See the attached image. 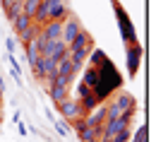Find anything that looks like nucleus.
Instances as JSON below:
<instances>
[{"instance_id": "1", "label": "nucleus", "mask_w": 156, "mask_h": 142, "mask_svg": "<svg viewBox=\"0 0 156 142\" xmlns=\"http://www.w3.org/2000/svg\"><path fill=\"white\" fill-rule=\"evenodd\" d=\"M55 65H58V63L53 60V58H48V56H39L36 63L31 65V72H34V77H36V80L48 82L51 77H55V75H58V72H55Z\"/></svg>"}, {"instance_id": "2", "label": "nucleus", "mask_w": 156, "mask_h": 142, "mask_svg": "<svg viewBox=\"0 0 156 142\" xmlns=\"http://www.w3.org/2000/svg\"><path fill=\"white\" fill-rule=\"evenodd\" d=\"M55 106H58V111H60V116H62V121H67V123L87 113V111H84V108L79 106V101H77V99H72V96H67L65 101L55 104Z\"/></svg>"}, {"instance_id": "3", "label": "nucleus", "mask_w": 156, "mask_h": 142, "mask_svg": "<svg viewBox=\"0 0 156 142\" xmlns=\"http://www.w3.org/2000/svg\"><path fill=\"white\" fill-rule=\"evenodd\" d=\"M113 7H115L118 12V24H120V29H122V36H125V43H137V36H135V27L130 24V20H125V10L120 7V2L113 0Z\"/></svg>"}, {"instance_id": "4", "label": "nucleus", "mask_w": 156, "mask_h": 142, "mask_svg": "<svg viewBox=\"0 0 156 142\" xmlns=\"http://www.w3.org/2000/svg\"><path fill=\"white\" fill-rule=\"evenodd\" d=\"M79 29H82V22H79L72 12H70V17H67V20H62V31H60V39L65 41V43H70V41L79 34Z\"/></svg>"}, {"instance_id": "5", "label": "nucleus", "mask_w": 156, "mask_h": 142, "mask_svg": "<svg viewBox=\"0 0 156 142\" xmlns=\"http://www.w3.org/2000/svg\"><path fill=\"white\" fill-rule=\"evenodd\" d=\"M84 121H87L89 128H98V125H103V121H106V104L98 101L91 111H87V113H84Z\"/></svg>"}, {"instance_id": "6", "label": "nucleus", "mask_w": 156, "mask_h": 142, "mask_svg": "<svg viewBox=\"0 0 156 142\" xmlns=\"http://www.w3.org/2000/svg\"><path fill=\"white\" fill-rule=\"evenodd\" d=\"M139 60H142V46L139 43H130V48H127V75L130 77L137 75Z\"/></svg>"}, {"instance_id": "7", "label": "nucleus", "mask_w": 156, "mask_h": 142, "mask_svg": "<svg viewBox=\"0 0 156 142\" xmlns=\"http://www.w3.org/2000/svg\"><path fill=\"white\" fill-rule=\"evenodd\" d=\"M77 101H79V106H82L84 111H91V108L98 104V99H96V94L82 82V84H79V99H77Z\"/></svg>"}, {"instance_id": "8", "label": "nucleus", "mask_w": 156, "mask_h": 142, "mask_svg": "<svg viewBox=\"0 0 156 142\" xmlns=\"http://www.w3.org/2000/svg\"><path fill=\"white\" fill-rule=\"evenodd\" d=\"M87 46H94V41H91V36H89V31L82 27V29H79V34H77L72 41H70V43H67V53L79 51V48H87Z\"/></svg>"}, {"instance_id": "9", "label": "nucleus", "mask_w": 156, "mask_h": 142, "mask_svg": "<svg viewBox=\"0 0 156 142\" xmlns=\"http://www.w3.org/2000/svg\"><path fill=\"white\" fill-rule=\"evenodd\" d=\"M10 24H12V29H15V34H22L24 29H29V27L34 24V17H31V15H24V12H20V15H17L15 20L10 22Z\"/></svg>"}, {"instance_id": "10", "label": "nucleus", "mask_w": 156, "mask_h": 142, "mask_svg": "<svg viewBox=\"0 0 156 142\" xmlns=\"http://www.w3.org/2000/svg\"><path fill=\"white\" fill-rule=\"evenodd\" d=\"M48 96H51L53 104H60L70 96V89L67 87H58V84H48Z\"/></svg>"}, {"instance_id": "11", "label": "nucleus", "mask_w": 156, "mask_h": 142, "mask_svg": "<svg viewBox=\"0 0 156 142\" xmlns=\"http://www.w3.org/2000/svg\"><path fill=\"white\" fill-rule=\"evenodd\" d=\"M24 53H27V63H29V67L36 63V58H39V46H36V39L29 41V43H24Z\"/></svg>"}, {"instance_id": "12", "label": "nucleus", "mask_w": 156, "mask_h": 142, "mask_svg": "<svg viewBox=\"0 0 156 142\" xmlns=\"http://www.w3.org/2000/svg\"><path fill=\"white\" fill-rule=\"evenodd\" d=\"M39 24H31L29 29H24L22 34H17V41H22V43H29V41H34L36 39V34H39Z\"/></svg>"}, {"instance_id": "13", "label": "nucleus", "mask_w": 156, "mask_h": 142, "mask_svg": "<svg viewBox=\"0 0 156 142\" xmlns=\"http://www.w3.org/2000/svg\"><path fill=\"white\" fill-rule=\"evenodd\" d=\"M20 12H22V0H12V2L5 7V17H7V22H12Z\"/></svg>"}, {"instance_id": "14", "label": "nucleus", "mask_w": 156, "mask_h": 142, "mask_svg": "<svg viewBox=\"0 0 156 142\" xmlns=\"http://www.w3.org/2000/svg\"><path fill=\"white\" fill-rule=\"evenodd\" d=\"M82 82H84L89 89H94V87H96V82H98V72H96V67H91V65H89V70L84 72V80H82Z\"/></svg>"}, {"instance_id": "15", "label": "nucleus", "mask_w": 156, "mask_h": 142, "mask_svg": "<svg viewBox=\"0 0 156 142\" xmlns=\"http://www.w3.org/2000/svg\"><path fill=\"white\" fill-rule=\"evenodd\" d=\"M7 63H10V72H12V77L17 80V84H22V70H20V63L15 60V56H12V53H7Z\"/></svg>"}, {"instance_id": "16", "label": "nucleus", "mask_w": 156, "mask_h": 142, "mask_svg": "<svg viewBox=\"0 0 156 142\" xmlns=\"http://www.w3.org/2000/svg\"><path fill=\"white\" fill-rule=\"evenodd\" d=\"M48 84H58V87H72V75H55V77H51Z\"/></svg>"}, {"instance_id": "17", "label": "nucleus", "mask_w": 156, "mask_h": 142, "mask_svg": "<svg viewBox=\"0 0 156 142\" xmlns=\"http://www.w3.org/2000/svg\"><path fill=\"white\" fill-rule=\"evenodd\" d=\"M77 135H79V140H82V142H96V130H94V128H89V125H87V128H82Z\"/></svg>"}, {"instance_id": "18", "label": "nucleus", "mask_w": 156, "mask_h": 142, "mask_svg": "<svg viewBox=\"0 0 156 142\" xmlns=\"http://www.w3.org/2000/svg\"><path fill=\"white\" fill-rule=\"evenodd\" d=\"M39 2H41V0H22V12H24V15H31V17H34V12H36Z\"/></svg>"}, {"instance_id": "19", "label": "nucleus", "mask_w": 156, "mask_h": 142, "mask_svg": "<svg viewBox=\"0 0 156 142\" xmlns=\"http://www.w3.org/2000/svg\"><path fill=\"white\" fill-rule=\"evenodd\" d=\"M130 137H132V130H130V128H122V130H118L111 140L113 142H130Z\"/></svg>"}, {"instance_id": "20", "label": "nucleus", "mask_w": 156, "mask_h": 142, "mask_svg": "<svg viewBox=\"0 0 156 142\" xmlns=\"http://www.w3.org/2000/svg\"><path fill=\"white\" fill-rule=\"evenodd\" d=\"M55 130H58L60 137H67V135H70V123L67 121H55Z\"/></svg>"}, {"instance_id": "21", "label": "nucleus", "mask_w": 156, "mask_h": 142, "mask_svg": "<svg viewBox=\"0 0 156 142\" xmlns=\"http://www.w3.org/2000/svg\"><path fill=\"white\" fill-rule=\"evenodd\" d=\"M130 142H147V125L137 128V130H135V135L130 137Z\"/></svg>"}, {"instance_id": "22", "label": "nucleus", "mask_w": 156, "mask_h": 142, "mask_svg": "<svg viewBox=\"0 0 156 142\" xmlns=\"http://www.w3.org/2000/svg\"><path fill=\"white\" fill-rule=\"evenodd\" d=\"M17 43H20V41H17V36H7V39H5V46H7V53H15Z\"/></svg>"}, {"instance_id": "23", "label": "nucleus", "mask_w": 156, "mask_h": 142, "mask_svg": "<svg viewBox=\"0 0 156 142\" xmlns=\"http://www.w3.org/2000/svg\"><path fill=\"white\" fill-rule=\"evenodd\" d=\"M0 111H2V96H0Z\"/></svg>"}, {"instance_id": "24", "label": "nucleus", "mask_w": 156, "mask_h": 142, "mask_svg": "<svg viewBox=\"0 0 156 142\" xmlns=\"http://www.w3.org/2000/svg\"><path fill=\"white\" fill-rule=\"evenodd\" d=\"M0 125H2V113H0Z\"/></svg>"}]
</instances>
